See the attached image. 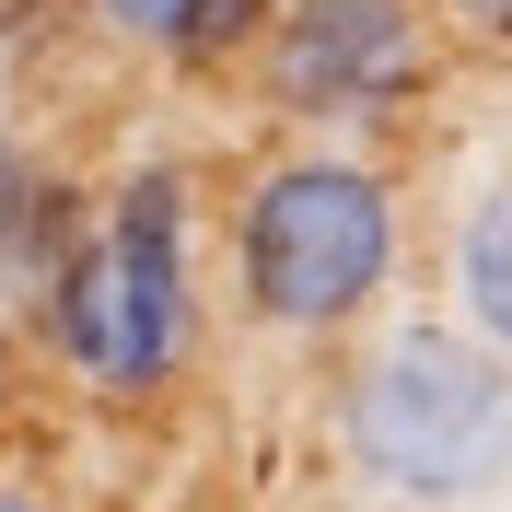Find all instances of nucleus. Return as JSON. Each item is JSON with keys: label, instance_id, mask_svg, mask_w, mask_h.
Masks as SVG:
<instances>
[{"label": "nucleus", "instance_id": "423d86ee", "mask_svg": "<svg viewBox=\"0 0 512 512\" xmlns=\"http://www.w3.org/2000/svg\"><path fill=\"white\" fill-rule=\"evenodd\" d=\"M454 326H478L512 361V175H489L454 222Z\"/></svg>", "mask_w": 512, "mask_h": 512}, {"label": "nucleus", "instance_id": "7ed1b4c3", "mask_svg": "<svg viewBox=\"0 0 512 512\" xmlns=\"http://www.w3.org/2000/svg\"><path fill=\"white\" fill-rule=\"evenodd\" d=\"M338 443L396 501H478L512 478V361L478 326H384L338 373Z\"/></svg>", "mask_w": 512, "mask_h": 512}, {"label": "nucleus", "instance_id": "f03ea898", "mask_svg": "<svg viewBox=\"0 0 512 512\" xmlns=\"http://www.w3.org/2000/svg\"><path fill=\"white\" fill-rule=\"evenodd\" d=\"M408 210L396 175L361 152H280L233 198V291L268 338H350L396 291Z\"/></svg>", "mask_w": 512, "mask_h": 512}, {"label": "nucleus", "instance_id": "0eeeda50", "mask_svg": "<svg viewBox=\"0 0 512 512\" xmlns=\"http://www.w3.org/2000/svg\"><path fill=\"white\" fill-rule=\"evenodd\" d=\"M12 408H24V338H12V303H0V443H12Z\"/></svg>", "mask_w": 512, "mask_h": 512}, {"label": "nucleus", "instance_id": "20e7f679", "mask_svg": "<svg viewBox=\"0 0 512 512\" xmlns=\"http://www.w3.org/2000/svg\"><path fill=\"white\" fill-rule=\"evenodd\" d=\"M245 59L291 128H373L431 94L443 35H431V0H268Z\"/></svg>", "mask_w": 512, "mask_h": 512}, {"label": "nucleus", "instance_id": "6e6552de", "mask_svg": "<svg viewBox=\"0 0 512 512\" xmlns=\"http://www.w3.org/2000/svg\"><path fill=\"white\" fill-rule=\"evenodd\" d=\"M443 12L478 35V47H512V0H443Z\"/></svg>", "mask_w": 512, "mask_h": 512}, {"label": "nucleus", "instance_id": "1a4fd4ad", "mask_svg": "<svg viewBox=\"0 0 512 512\" xmlns=\"http://www.w3.org/2000/svg\"><path fill=\"white\" fill-rule=\"evenodd\" d=\"M0 512H59V501H47L35 478H0Z\"/></svg>", "mask_w": 512, "mask_h": 512}, {"label": "nucleus", "instance_id": "f257e3e1", "mask_svg": "<svg viewBox=\"0 0 512 512\" xmlns=\"http://www.w3.org/2000/svg\"><path fill=\"white\" fill-rule=\"evenodd\" d=\"M35 326L94 396H163L198 350V222L187 175H128L94 222L70 233V256L35 280Z\"/></svg>", "mask_w": 512, "mask_h": 512}, {"label": "nucleus", "instance_id": "39448f33", "mask_svg": "<svg viewBox=\"0 0 512 512\" xmlns=\"http://www.w3.org/2000/svg\"><path fill=\"white\" fill-rule=\"evenodd\" d=\"M94 24H117L128 47H152L175 70H222V59L256 47L268 0H94Z\"/></svg>", "mask_w": 512, "mask_h": 512}]
</instances>
